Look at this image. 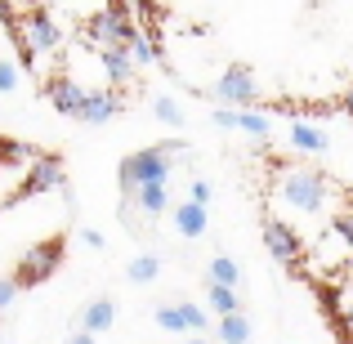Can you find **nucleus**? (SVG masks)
I'll return each instance as SVG.
<instances>
[{
  "label": "nucleus",
  "mask_w": 353,
  "mask_h": 344,
  "mask_svg": "<svg viewBox=\"0 0 353 344\" xmlns=\"http://www.w3.org/2000/svg\"><path fill=\"white\" fill-rule=\"evenodd\" d=\"M174 152H183V143L179 139H170V143H157V148H139V152H130L125 161L117 165V183H121V192H134L139 183H165V174L174 170L170 165V156Z\"/></svg>",
  "instance_id": "1"
},
{
  "label": "nucleus",
  "mask_w": 353,
  "mask_h": 344,
  "mask_svg": "<svg viewBox=\"0 0 353 344\" xmlns=\"http://www.w3.org/2000/svg\"><path fill=\"white\" fill-rule=\"evenodd\" d=\"M63 255H68V237H45V241H36V246L18 259V268H14L18 286H23V291H32V286L50 282V277L63 268Z\"/></svg>",
  "instance_id": "2"
},
{
  "label": "nucleus",
  "mask_w": 353,
  "mask_h": 344,
  "mask_svg": "<svg viewBox=\"0 0 353 344\" xmlns=\"http://www.w3.org/2000/svg\"><path fill=\"white\" fill-rule=\"evenodd\" d=\"M14 36H18V50H23V63H36V54L59 50V41H63L59 23H54V18L45 14V9H32V14L18 18Z\"/></svg>",
  "instance_id": "3"
},
{
  "label": "nucleus",
  "mask_w": 353,
  "mask_h": 344,
  "mask_svg": "<svg viewBox=\"0 0 353 344\" xmlns=\"http://www.w3.org/2000/svg\"><path fill=\"white\" fill-rule=\"evenodd\" d=\"M210 99H215V103H224V108H255L259 103V81H255V72H250L246 63L224 68V77L215 81Z\"/></svg>",
  "instance_id": "4"
},
{
  "label": "nucleus",
  "mask_w": 353,
  "mask_h": 344,
  "mask_svg": "<svg viewBox=\"0 0 353 344\" xmlns=\"http://www.w3.org/2000/svg\"><path fill=\"white\" fill-rule=\"evenodd\" d=\"M277 192H282L295 210H309L313 215V210H322V201H327V179H322L318 170H291L277 183Z\"/></svg>",
  "instance_id": "5"
},
{
  "label": "nucleus",
  "mask_w": 353,
  "mask_h": 344,
  "mask_svg": "<svg viewBox=\"0 0 353 344\" xmlns=\"http://www.w3.org/2000/svg\"><path fill=\"white\" fill-rule=\"evenodd\" d=\"M50 188H63V161L59 156H36L32 165H27V179L18 183V192L9 197V206L14 201H27V197H41V192Z\"/></svg>",
  "instance_id": "6"
},
{
  "label": "nucleus",
  "mask_w": 353,
  "mask_h": 344,
  "mask_svg": "<svg viewBox=\"0 0 353 344\" xmlns=\"http://www.w3.org/2000/svg\"><path fill=\"white\" fill-rule=\"evenodd\" d=\"M264 246H268V255H273L282 268H300L304 241H300V232H295L291 224H282V219H268V224H264Z\"/></svg>",
  "instance_id": "7"
},
{
  "label": "nucleus",
  "mask_w": 353,
  "mask_h": 344,
  "mask_svg": "<svg viewBox=\"0 0 353 344\" xmlns=\"http://www.w3.org/2000/svg\"><path fill=\"white\" fill-rule=\"evenodd\" d=\"M85 36H90V41L99 45V50H103V45H130V41L139 36V27L130 23V18L121 14L117 5H112V9H103V14H99L94 23L85 27Z\"/></svg>",
  "instance_id": "8"
},
{
  "label": "nucleus",
  "mask_w": 353,
  "mask_h": 344,
  "mask_svg": "<svg viewBox=\"0 0 353 344\" xmlns=\"http://www.w3.org/2000/svg\"><path fill=\"white\" fill-rule=\"evenodd\" d=\"M99 59H103V77H108V85H130V77H134V54H130V45H103L99 50Z\"/></svg>",
  "instance_id": "9"
},
{
  "label": "nucleus",
  "mask_w": 353,
  "mask_h": 344,
  "mask_svg": "<svg viewBox=\"0 0 353 344\" xmlns=\"http://www.w3.org/2000/svg\"><path fill=\"white\" fill-rule=\"evenodd\" d=\"M45 94H50V103L59 108L63 117L77 121L81 108H85V99H90V90H81L77 81H68V77H59V81H50V85H45Z\"/></svg>",
  "instance_id": "10"
},
{
  "label": "nucleus",
  "mask_w": 353,
  "mask_h": 344,
  "mask_svg": "<svg viewBox=\"0 0 353 344\" xmlns=\"http://www.w3.org/2000/svg\"><path fill=\"white\" fill-rule=\"evenodd\" d=\"M170 219H174V232H179V237H201V232L210 228V215H206L201 201H179V206L170 210Z\"/></svg>",
  "instance_id": "11"
},
{
  "label": "nucleus",
  "mask_w": 353,
  "mask_h": 344,
  "mask_svg": "<svg viewBox=\"0 0 353 344\" xmlns=\"http://www.w3.org/2000/svg\"><path fill=\"white\" fill-rule=\"evenodd\" d=\"M121 112V94H108V90H90L85 108H81L77 121H85V125H103V121H112Z\"/></svg>",
  "instance_id": "12"
},
{
  "label": "nucleus",
  "mask_w": 353,
  "mask_h": 344,
  "mask_svg": "<svg viewBox=\"0 0 353 344\" xmlns=\"http://www.w3.org/2000/svg\"><path fill=\"white\" fill-rule=\"evenodd\" d=\"M286 139H291V148H300V152H318V156L331 148V139L322 134L318 125H309V121H295V125L286 130Z\"/></svg>",
  "instance_id": "13"
},
{
  "label": "nucleus",
  "mask_w": 353,
  "mask_h": 344,
  "mask_svg": "<svg viewBox=\"0 0 353 344\" xmlns=\"http://www.w3.org/2000/svg\"><path fill=\"white\" fill-rule=\"evenodd\" d=\"M112 322H117V304H112V300H90L85 313H81V327L94 331V336L112 331Z\"/></svg>",
  "instance_id": "14"
},
{
  "label": "nucleus",
  "mask_w": 353,
  "mask_h": 344,
  "mask_svg": "<svg viewBox=\"0 0 353 344\" xmlns=\"http://www.w3.org/2000/svg\"><path fill=\"white\" fill-rule=\"evenodd\" d=\"M130 201H134V206L143 210L148 219H152V215H161V210L170 206V197H165V183H139V188L130 192Z\"/></svg>",
  "instance_id": "15"
},
{
  "label": "nucleus",
  "mask_w": 353,
  "mask_h": 344,
  "mask_svg": "<svg viewBox=\"0 0 353 344\" xmlns=\"http://www.w3.org/2000/svg\"><path fill=\"white\" fill-rule=\"evenodd\" d=\"M219 344H250V318L246 313H224L219 318Z\"/></svg>",
  "instance_id": "16"
},
{
  "label": "nucleus",
  "mask_w": 353,
  "mask_h": 344,
  "mask_svg": "<svg viewBox=\"0 0 353 344\" xmlns=\"http://www.w3.org/2000/svg\"><path fill=\"white\" fill-rule=\"evenodd\" d=\"M157 273H161V259H157V255H134V259L125 264V277H130L134 286L157 282Z\"/></svg>",
  "instance_id": "17"
},
{
  "label": "nucleus",
  "mask_w": 353,
  "mask_h": 344,
  "mask_svg": "<svg viewBox=\"0 0 353 344\" xmlns=\"http://www.w3.org/2000/svg\"><path fill=\"white\" fill-rule=\"evenodd\" d=\"M152 322H157L161 331H170V336H183V331H188V318H183V304H157Z\"/></svg>",
  "instance_id": "18"
},
{
  "label": "nucleus",
  "mask_w": 353,
  "mask_h": 344,
  "mask_svg": "<svg viewBox=\"0 0 353 344\" xmlns=\"http://www.w3.org/2000/svg\"><path fill=\"white\" fill-rule=\"evenodd\" d=\"M210 286V309L224 318V313H241V300H237V291L233 286H224V282H206Z\"/></svg>",
  "instance_id": "19"
},
{
  "label": "nucleus",
  "mask_w": 353,
  "mask_h": 344,
  "mask_svg": "<svg viewBox=\"0 0 353 344\" xmlns=\"http://www.w3.org/2000/svg\"><path fill=\"white\" fill-rule=\"evenodd\" d=\"M206 282L237 286V282H241V268H237V259H228V255H215V259H210V268H206Z\"/></svg>",
  "instance_id": "20"
},
{
  "label": "nucleus",
  "mask_w": 353,
  "mask_h": 344,
  "mask_svg": "<svg viewBox=\"0 0 353 344\" xmlns=\"http://www.w3.org/2000/svg\"><path fill=\"white\" fill-rule=\"evenodd\" d=\"M237 130H241V134H250V139H268V134H273L268 117L264 112H250V108H237Z\"/></svg>",
  "instance_id": "21"
},
{
  "label": "nucleus",
  "mask_w": 353,
  "mask_h": 344,
  "mask_svg": "<svg viewBox=\"0 0 353 344\" xmlns=\"http://www.w3.org/2000/svg\"><path fill=\"white\" fill-rule=\"evenodd\" d=\"M152 112H157V121H165L170 130H183V112H179V103H174V99L157 94L152 99Z\"/></svg>",
  "instance_id": "22"
},
{
  "label": "nucleus",
  "mask_w": 353,
  "mask_h": 344,
  "mask_svg": "<svg viewBox=\"0 0 353 344\" xmlns=\"http://www.w3.org/2000/svg\"><path fill=\"white\" fill-rule=\"evenodd\" d=\"M130 54H134V63H139V68H148V63H157V45L148 41L143 32H139L134 41H130Z\"/></svg>",
  "instance_id": "23"
},
{
  "label": "nucleus",
  "mask_w": 353,
  "mask_h": 344,
  "mask_svg": "<svg viewBox=\"0 0 353 344\" xmlns=\"http://www.w3.org/2000/svg\"><path fill=\"white\" fill-rule=\"evenodd\" d=\"M331 232H336L340 241H345V246L353 250V210H345V215H336L331 219Z\"/></svg>",
  "instance_id": "24"
},
{
  "label": "nucleus",
  "mask_w": 353,
  "mask_h": 344,
  "mask_svg": "<svg viewBox=\"0 0 353 344\" xmlns=\"http://www.w3.org/2000/svg\"><path fill=\"white\" fill-rule=\"evenodd\" d=\"M18 291H23V286H18V277H14V273H9V277H0V313H5L9 304L18 300Z\"/></svg>",
  "instance_id": "25"
},
{
  "label": "nucleus",
  "mask_w": 353,
  "mask_h": 344,
  "mask_svg": "<svg viewBox=\"0 0 353 344\" xmlns=\"http://www.w3.org/2000/svg\"><path fill=\"white\" fill-rule=\"evenodd\" d=\"M18 90V68L9 59H0V94H14Z\"/></svg>",
  "instance_id": "26"
},
{
  "label": "nucleus",
  "mask_w": 353,
  "mask_h": 344,
  "mask_svg": "<svg viewBox=\"0 0 353 344\" xmlns=\"http://www.w3.org/2000/svg\"><path fill=\"white\" fill-rule=\"evenodd\" d=\"M183 318H188V331H206V309H197V304H183Z\"/></svg>",
  "instance_id": "27"
},
{
  "label": "nucleus",
  "mask_w": 353,
  "mask_h": 344,
  "mask_svg": "<svg viewBox=\"0 0 353 344\" xmlns=\"http://www.w3.org/2000/svg\"><path fill=\"white\" fill-rule=\"evenodd\" d=\"M81 241H85L90 250H103V246H108V237H103L99 228H81Z\"/></svg>",
  "instance_id": "28"
},
{
  "label": "nucleus",
  "mask_w": 353,
  "mask_h": 344,
  "mask_svg": "<svg viewBox=\"0 0 353 344\" xmlns=\"http://www.w3.org/2000/svg\"><path fill=\"white\" fill-rule=\"evenodd\" d=\"M215 125L237 130V108H215Z\"/></svg>",
  "instance_id": "29"
},
{
  "label": "nucleus",
  "mask_w": 353,
  "mask_h": 344,
  "mask_svg": "<svg viewBox=\"0 0 353 344\" xmlns=\"http://www.w3.org/2000/svg\"><path fill=\"white\" fill-rule=\"evenodd\" d=\"M192 201H201V206L210 201V183L206 179H192Z\"/></svg>",
  "instance_id": "30"
},
{
  "label": "nucleus",
  "mask_w": 353,
  "mask_h": 344,
  "mask_svg": "<svg viewBox=\"0 0 353 344\" xmlns=\"http://www.w3.org/2000/svg\"><path fill=\"white\" fill-rule=\"evenodd\" d=\"M68 344H94V331H85V327H81V331H77V336H72Z\"/></svg>",
  "instance_id": "31"
},
{
  "label": "nucleus",
  "mask_w": 353,
  "mask_h": 344,
  "mask_svg": "<svg viewBox=\"0 0 353 344\" xmlns=\"http://www.w3.org/2000/svg\"><path fill=\"white\" fill-rule=\"evenodd\" d=\"M340 108H345V112L353 117V85H349V94H345V103H340Z\"/></svg>",
  "instance_id": "32"
},
{
  "label": "nucleus",
  "mask_w": 353,
  "mask_h": 344,
  "mask_svg": "<svg viewBox=\"0 0 353 344\" xmlns=\"http://www.w3.org/2000/svg\"><path fill=\"white\" fill-rule=\"evenodd\" d=\"M345 327H349V336H353V304L345 309Z\"/></svg>",
  "instance_id": "33"
},
{
  "label": "nucleus",
  "mask_w": 353,
  "mask_h": 344,
  "mask_svg": "<svg viewBox=\"0 0 353 344\" xmlns=\"http://www.w3.org/2000/svg\"><path fill=\"white\" fill-rule=\"evenodd\" d=\"M188 344H206V340H201V336H192V340H188Z\"/></svg>",
  "instance_id": "34"
}]
</instances>
